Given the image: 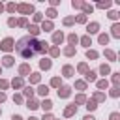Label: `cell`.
<instances>
[{"label":"cell","instance_id":"1","mask_svg":"<svg viewBox=\"0 0 120 120\" xmlns=\"http://www.w3.org/2000/svg\"><path fill=\"white\" fill-rule=\"evenodd\" d=\"M17 52L22 56V58H32L36 52H39V41L36 38H30V36H24L17 41Z\"/></svg>","mask_w":120,"mask_h":120},{"label":"cell","instance_id":"2","mask_svg":"<svg viewBox=\"0 0 120 120\" xmlns=\"http://www.w3.org/2000/svg\"><path fill=\"white\" fill-rule=\"evenodd\" d=\"M0 49H2V51H11V49H13V39H11V38H6V39L0 43Z\"/></svg>","mask_w":120,"mask_h":120},{"label":"cell","instance_id":"3","mask_svg":"<svg viewBox=\"0 0 120 120\" xmlns=\"http://www.w3.org/2000/svg\"><path fill=\"white\" fill-rule=\"evenodd\" d=\"M19 11H22V13H32L34 8H32L30 4H21V6H19Z\"/></svg>","mask_w":120,"mask_h":120},{"label":"cell","instance_id":"4","mask_svg":"<svg viewBox=\"0 0 120 120\" xmlns=\"http://www.w3.org/2000/svg\"><path fill=\"white\" fill-rule=\"evenodd\" d=\"M98 28H99V24H98V22H92V24H88V26H86L88 34H96V32H98Z\"/></svg>","mask_w":120,"mask_h":120},{"label":"cell","instance_id":"5","mask_svg":"<svg viewBox=\"0 0 120 120\" xmlns=\"http://www.w3.org/2000/svg\"><path fill=\"white\" fill-rule=\"evenodd\" d=\"M28 30H30V38H34V36H38V34H39V28H38L36 24H30V26H28Z\"/></svg>","mask_w":120,"mask_h":120},{"label":"cell","instance_id":"6","mask_svg":"<svg viewBox=\"0 0 120 120\" xmlns=\"http://www.w3.org/2000/svg\"><path fill=\"white\" fill-rule=\"evenodd\" d=\"M62 39H64V34H62V32H54L52 41H54V43H62Z\"/></svg>","mask_w":120,"mask_h":120},{"label":"cell","instance_id":"7","mask_svg":"<svg viewBox=\"0 0 120 120\" xmlns=\"http://www.w3.org/2000/svg\"><path fill=\"white\" fill-rule=\"evenodd\" d=\"M58 96H60V98H68V96H69V88H68V86H62V88L58 90Z\"/></svg>","mask_w":120,"mask_h":120},{"label":"cell","instance_id":"8","mask_svg":"<svg viewBox=\"0 0 120 120\" xmlns=\"http://www.w3.org/2000/svg\"><path fill=\"white\" fill-rule=\"evenodd\" d=\"M75 111H77V107H75V105H69V107L64 111V114H66V116H71V114H75Z\"/></svg>","mask_w":120,"mask_h":120},{"label":"cell","instance_id":"9","mask_svg":"<svg viewBox=\"0 0 120 120\" xmlns=\"http://www.w3.org/2000/svg\"><path fill=\"white\" fill-rule=\"evenodd\" d=\"M41 30H45V32H49V30H52V22H51V21H47V22H43V24H41Z\"/></svg>","mask_w":120,"mask_h":120},{"label":"cell","instance_id":"10","mask_svg":"<svg viewBox=\"0 0 120 120\" xmlns=\"http://www.w3.org/2000/svg\"><path fill=\"white\" fill-rule=\"evenodd\" d=\"M71 73H73V68L71 66H64V75L66 77H71Z\"/></svg>","mask_w":120,"mask_h":120},{"label":"cell","instance_id":"11","mask_svg":"<svg viewBox=\"0 0 120 120\" xmlns=\"http://www.w3.org/2000/svg\"><path fill=\"white\" fill-rule=\"evenodd\" d=\"M41 107H43V111H51V107H52V103H51L49 99H45V101L41 103Z\"/></svg>","mask_w":120,"mask_h":120},{"label":"cell","instance_id":"12","mask_svg":"<svg viewBox=\"0 0 120 120\" xmlns=\"http://www.w3.org/2000/svg\"><path fill=\"white\" fill-rule=\"evenodd\" d=\"M112 36H114V38L120 36V24H114V26H112Z\"/></svg>","mask_w":120,"mask_h":120},{"label":"cell","instance_id":"13","mask_svg":"<svg viewBox=\"0 0 120 120\" xmlns=\"http://www.w3.org/2000/svg\"><path fill=\"white\" fill-rule=\"evenodd\" d=\"M41 68H43V69H49V68H51V60L43 58V60H41Z\"/></svg>","mask_w":120,"mask_h":120},{"label":"cell","instance_id":"14","mask_svg":"<svg viewBox=\"0 0 120 120\" xmlns=\"http://www.w3.org/2000/svg\"><path fill=\"white\" fill-rule=\"evenodd\" d=\"M19 71H21V75H26V73H28V71H30V68H28V66H26V64H22V66H21V68H19Z\"/></svg>","mask_w":120,"mask_h":120},{"label":"cell","instance_id":"15","mask_svg":"<svg viewBox=\"0 0 120 120\" xmlns=\"http://www.w3.org/2000/svg\"><path fill=\"white\" fill-rule=\"evenodd\" d=\"M11 84H13L15 88H21V86H22V79H21V77H19V79H13V82H11Z\"/></svg>","mask_w":120,"mask_h":120},{"label":"cell","instance_id":"16","mask_svg":"<svg viewBox=\"0 0 120 120\" xmlns=\"http://www.w3.org/2000/svg\"><path fill=\"white\" fill-rule=\"evenodd\" d=\"M38 92H39V94H41V96H47V94H49V88H47V86H43V84H41V86H39V88H38Z\"/></svg>","mask_w":120,"mask_h":120},{"label":"cell","instance_id":"17","mask_svg":"<svg viewBox=\"0 0 120 120\" xmlns=\"http://www.w3.org/2000/svg\"><path fill=\"white\" fill-rule=\"evenodd\" d=\"M26 107H28V109H36V107H39V105H38L36 99H28V105H26Z\"/></svg>","mask_w":120,"mask_h":120},{"label":"cell","instance_id":"18","mask_svg":"<svg viewBox=\"0 0 120 120\" xmlns=\"http://www.w3.org/2000/svg\"><path fill=\"white\" fill-rule=\"evenodd\" d=\"M4 66H13V58L11 56H4Z\"/></svg>","mask_w":120,"mask_h":120},{"label":"cell","instance_id":"19","mask_svg":"<svg viewBox=\"0 0 120 120\" xmlns=\"http://www.w3.org/2000/svg\"><path fill=\"white\" fill-rule=\"evenodd\" d=\"M75 86H77L79 90H84V88H86V82H84V81H77V82H75Z\"/></svg>","mask_w":120,"mask_h":120},{"label":"cell","instance_id":"20","mask_svg":"<svg viewBox=\"0 0 120 120\" xmlns=\"http://www.w3.org/2000/svg\"><path fill=\"white\" fill-rule=\"evenodd\" d=\"M86 81H96V73L94 71H88L86 73Z\"/></svg>","mask_w":120,"mask_h":120},{"label":"cell","instance_id":"21","mask_svg":"<svg viewBox=\"0 0 120 120\" xmlns=\"http://www.w3.org/2000/svg\"><path fill=\"white\" fill-rule=\"evenodd\" d=\"M32 94H34V90H32L30 86H28V88H24V96H28V98L32 99Z\"/></svg>","mask_w":120,"mask_h":120},{"label":"cell","instance_id":"22","mask_svg":"<svg viewBox=\"0 0 120 120\" xmlns=\"http://www.w3.org/2000/svg\"><path fill=\"white\" fill-rule=\"evenodd\" d=\"M68 39H69V43H77V39H79V38H77L75 34H69V38H68Z\"/></svg>","mask_w":120,"mask_h":120},{"label":"cell","instance_id":"23","mask_svg":"<svg viewBox=\"0 0 120 120\" xmlns=\"http://www.w3.org/2000/svg\"><path fill=\"white\" fill-rule=\"evenodd\" d=\"M107 41H109V38H107L105 34H101V36H99V43H103V45H105Z\"/></svg>","mask_w":120,"mask_h":120},{"label":"cell","instance_id":"24","mask_svg":"<svg viewBox=\"0 0 120 120\" xmlns=\"http://www.w3.org/2000/svg\"><path fill=\"white\" fill-rule=\"evenodd\" d=\"M81 41H82V45H84V47H88V45H90V38H88V36H84Z\"/></svg>","mask_w":120,"mask_h":120},{"label":"cell","instance_id":"25","mask_svg":"<svg viewBox=\"0 0 120 120\" xmlns=\"http://www.w3.org/2000/svg\"><path fill=\"white\" fill-rule=\"evenodd\" d=\"M105 56H107L109 60H114V52H112V51H105Z\"/></svg>","mask_w":120,"mask_h":120},{"label":"cell","instance_id":"26","mask_svg":"<svg viewBox=\"0 0 120 120\" xmlns=\"http://www.w3.org/2000/svg\"><path fill=\"white\" fill-rule=\"evenodd\" d=\"M39 81V75L38 73H32V77H30V82H38Z\"/></svg>","mask_w":120,"mask_h":120},{"label":"cell","instance_id":"27","mask_svg":"<svg viewBox=\"0 0 120 120\" xmlns=\"http://www.w3.org/2000/svg\"><path fill=\"white\" fill-rule=\"evenodd\" d=\"M86 107H88V111H94L98 105H96V101H88V105H86Z\"/></svg>","mask_w":120,"mask_h":120},{"label":"cell","instance_id":"28","mask_svg":"<svg viewBox=\"0 0 120 120\" xmlns=\"http://www.w3.org/2000/svg\"><path fill=\"white\" fill-rule=\"evenodd\" d=\"M73 21H75L73 17H66V19H64V24H73Z\"/></svg>","mask_w":120,"mask_h":120},{"label":"cell","instance_id":"29","mask_svg":"<svg viewBox=\"0 0 120 120\" xmlns=\"http://www.w3.org/2000/svg\"><path fill=\"white\" fill-rule=\"evenodd\" d=\"M64 52H66V54H68V56H71V54H73V52H75V49H73V47H68V49H66V51H64Z\"/></svg>","mask_w":120,"mask_h":120},{"label":"cell","instance_id":"30","mask_svg":"<svg viewBox=\"0 0 120 120\" xmlns=\"http://www.w3.org/2000/svg\"><path fill=\"white\" fill-rule=\"evenodd\" d=\"M99 71H101L103 75H107V73H109V66H101V68H99Z\"/></svg>","mask_w":120,"mask_h":120},{"label":"cell","instance_id":"31","mask_svg":"<svg viewBox=\"0 0 120 120\" xmlns=\"http://www.w3.org/2000/svg\"><path fill=\"white\" fill-rule=\"evenodd\" d=\"M51 84H52V86H60V79H58V77H54V79L51 81Z\"/></svg>","mask_w":120,"mask_h":120},{"label":"cell","instance_id":"32","mask_svg":"<svg viewBox=\"0 0 120 120\" xmlns=\"http://www.w3.org/2000/svg\"><path fill=\"white\" fill-rule=\"evenodd\" d=\"M51 56H58V47H52L51 49Z\"/></svg>","mask_w":120,"mask_h":120},{"label":"cell","instance_id":"33","mask_svg":"<svg viewBox=\"0 0 120 120\" xmlns=\"http://www.w3.org/2000/svg\"><path fill=\"white\" fill-rule=\"evenodd\" d=\"M86 54H88V58H96V56H98V52H96V51H88Z\"/></svg>","mask_w":120,"mask_h":120},{"label":"cell","instance_id":"34","mask_svg":"<svg viewBox=\"0 0 120 120\" xmlns=\"http://www.w3.org/2000/svg\"><path fill=\"white\" fill-rule=\"evenodd\" d=\"M107 84H109L107 81H99V82H98V86H99V88H107Z\"/></svg>","mask_w":120,"mask_h":120},{"label":"cell","instance_id":"35","mask_svg":"<svg viewBox=\"0 0 120 120\" xmlns=\"http://www.w3.org/2000/svg\"><path fill=\"white\" fill-rule=\"evenodd\" d=\"M111 96H112V98H116V96H118V88H116V86H114V88H111Z\"/></svg>","mask_w":120,"mask_h":120},{"label":"cell","instance_id":"36","mask_svg":"<svg viewBox=\"0 0 120 120\" xmlns=\"http://www.w3.org/2000/svg\"><path fill=\"white\" fill-rule=\"evenodd\" d=\"M47 15L52 19V17H56V11H54V9H49V11H47Z\"/></svg>","mask_w":120,"mask_h":120},{"label":"cell","instance_id":"37","mask_svg":"<svg viewBox=\"0 0 120 120\" xmlns=\"http://www.w3.org/2000/svg\"><path fill=\"white\" fill-rule=\"evenodd\" d=\"M111 120H120V114H118V112H112V114H111Z\"/></svg>","mask_w":120,"mask_h":120},{"label":"cell","instance_id":"38","mask_svg":"<svg viewBox=\"0 0 120 120\" xmlns=\"http://www.w3.org/2000/svg\"><path fill=\"white\" fill-rule=\"evenodd\" d=\"M79 71L84 73V71H86V64H79Z\"/></svg>","mask_w":120,"mask_h":120},{"label":"cell","instance_id":"39","mask_svg":"<svg viewBox=\"0 0 120 120\" xmlns=\"http://www.w3.org/2000/svg\"><path fill=\"white\" fill-rule=\"evenodd\" d=\"M15 8H17L15 4H9V6H8V11H15Z\"/></svg>","mask_w":120,"mask_h":120},{"label":"cell","instance_id":"40","mask_svg":"<svg viewBox=\"0 0 120 120\" xmlns=\"http://www.w3.org/2000/svg\"><path fill=\"white\" fill-rule=\"evenodd\" d=\"M109 17H111V19H116V17H118V13H116V11H111V13H109Z\"/></svg>","mask_w":120,"mask_h":120},{"label":"cell","instance_id":"41","mask_svg":"<svg viewBox=\"0 0 120 120\" xmlns=\"http://www.w3.org/2000/svg\"><path fill=\"white\" fill-rule=\"evenodd\" d=\"M17 24H19V26H26V19H21Z\"/></svg>","mask_w":120,"mask_h":120},{"label":"cell","instance_id":"42","mask_svg":"<svg viewBox=\"0 0 120 120\" xmlns=\"http://www.w3.org/2000/svg\"><path fill=\"white\" fill-rule=\"evenodd\" d=\"M112 82H114V84L118 82V73H112Z\"/></svg>","mask_w":120,"mask_h":120},{"label":"cell","instance_id":"43","mask_svg":"<svg viewBox=\"0 0 120 120\" xmlns=\"http://www.w3.org/2000/svg\"><path fill=\"white\" fill-rule=\"evenodd\" d=\"M77 103H84V96H77Z\"/></svg>","mask_w":120,"mask_h":120},{"label":"cell","instance_id":"44","mask_svg":"<svg viewBox=\"0 0 120 120\" xmlns=\"http://www.w3.org/2000/svg\"><path fill=\"white\" fill-rule=\"evenodd\" d=\"M0 88H8V81H0Z\"/></svg>","mask_w":120,"mask_h":120},{"label":"cell","instance_id":"45","mask_svg":"<svg viewBox=\"0 0 120 120\" xmlns=\"http://www.w3.org/2000/svg\"><path fill=\"white\" fill-rule=\"evenodd\" d=\"M109 6H111V2H105V4H99L98 8H109Z\"/></svg>","mask_w":120,"mask_h":120},{"label":"cell","instance_id":"46","mask_svg":"<svg viewBox=\"0 0 120 120\" xmlns=\"http://www.w3.org/2000/svg\"><path fill=\"white\" fill-rule=\"evenodd\" d=\"M77 21H79V22H84L86 19H84V15H79V17H77Z\"/></svg>","mask_w":120,"mask_h":120},{"label":"cell","instance_id":"47","mask_svg":"<svg viewBox=\"0 0 120 120\" xmlns=\"http://www.w3.org/2000/svg\"><path fill=\"white\" fill-rule=\"evenodd\" d=\"M8 24H9V26H15L17 22H15V19H9V21H8Z\"/></svg>","mask_w":120,"mask_h":120},{"label":"cell","instance_id":"48","mask_svg":"<svg viewBox=\"0 0 120 120\" xmlns=\"http://www.w3.org/2000/svg\"><path fill=\"white\" fill-rule=\"evenodd\" d=\"M103 98H105V96H103V94H96V99H98V101H101V99H103Z\"/></svg>","mask_w":120,"mask_h":120},{"label":"cell","instance_id":"49","mask_svg":"<svg viewBox=\"0 0 120 120\" xmlns=\"http://www.w3.org/2000/svg\"><path fill=\"white\" fill-rule=\"evenodd\" d=\"M13 101H17V103H21V101H22V98H21V96H15V98H13Z\"/></svg>","mask_w":120,"mask_h":120},{"label":"cell","instance_id":"50","mask_svg":"<svg viewBox=\"0 0 120 120\" xmlns=\"http://www.w3.org/2000/svg\"><path fill=\"white\" fill-rule=\"evenodd\" d=\"M4 99H6V94H2V92H0V103H2Z\"/></svg>","mask_w":120,"mask_h":120},{"label":"cell","instance_id":"51","mask_svg":"<svg viewBox=\"0 0 120 120\" xmlns=\"http://www.w3.org/2000/svg\"><path fill=\"white\" fill-rule=\"evenodd\" d=\"M43 120H52V116H51V114H47V116H43Z\"/></svg>","mask_w":120,"mask_h":120},{"label":"cell","instance_id":"52","mask_svg":"<svg viewBox=\"0 0 120 120\" xmlns=\"http://www.w3.org/2000/svg\"><path fill=\"white\" fill-rule=\"evenodd\" d=\"M11 120H22V118H21V116H19V114H15V116H13V118H11Z\"/></svg>","mask_w":120,"mask_h":120},{"label":"cell","instance_id":"53","mask_svg":"<svg viewBox=\"0 0 120 120\" xmlns=\"http://www.w3.org/2000/svg\"><path fill=\"white\" fill-rule=\"evenodd\" d=\"M84 120H94V116H84Z\"/></svg>","mask_w":120,"mask_h":120},{"label":"cell","instance_id":"54","mask_svg":"<svg viewBox=\"0 0 120 120\" xmlns=\"http://www.w3.org/2000/svg\"><path fill=\"white\" fill-rule=\"evenodd\" d=\"M2 9H4V6H2V4H0V11H2Z\"/></svg>","mask_w":120,"mask_h":120},{"label":"cell","instance_id":"55","mask_svg":"<svg viewBox=\"0 0 120 120\" xmlns=\"http://www.w3.org/2000/svg\"><path fill=\"white\" fill-rule=\"evenodd\" d=\"M28 120H38V118H34V116H32V118H28Z\"/></svg>","mask_w":120,"mask_h":120},{"label":"cell","instance_id":"56","mask_svg":"<svg viewBox=\"0 0 120 120\" xmlns=\"http://www.w3.org/2000/svg\"><path fill=\"white\" fill-rule=\"evenodd\" d=\"M0 112H2V111H0Z\"/></svg>","mask_w":120,"mask_h":120}]
</instances>
